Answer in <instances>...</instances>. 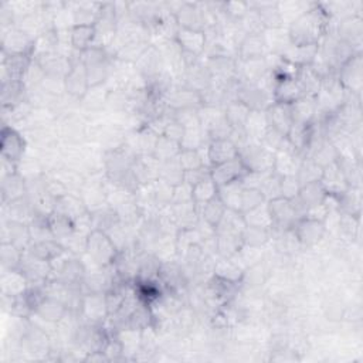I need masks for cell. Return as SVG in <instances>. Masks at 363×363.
Wrapping results in <instances>:
<instances>
[{"label": "cell", "mask_w": 363, "mask_h": 363, "mask_svg": "<svg viewBox=\"0 0 363 363\" xmlns=\"http://www.w3.org/2000/svg\"><path fill=\"white\" fill-rule=\"evenodd\" d=\"M332 20L319 6L314 4L305 13L297 18L287 29L291 44H319L322 37L331 32Z\"/></svg>", "instance_id": "cell-1"}, {"label": "cell", "mask_w": 363, "mask_h": 363, "mask_svg": "<svg viewBox=\"0 0 363 363\" xmlns=\"http://www.w3.org/2000/svg\"><path fill=\"white\" fill-rule=\"evenodd\" d=\"M79 58L85 65L91 88L100 87L108 79L113 67V56L106 47L94 44L82 51Z\"/></svg>", "instance_id": "cell-2"}, {"label": "cell", "mask_w": 363, "mask_h": 363, "mask_svg": "<svg viewBox=\"0 0 363 363\" xmlns=\"http://www.w3.org/2000/svg\"><path fill=\"white\" fill-rule=\"evenodd\" d=\"M85 254L96 265L103 268L115 262L120 250L107 233L100 230H91L87 236Z\"/></svg>", "instance_id": "cell-3"}, {"label": "cell", "mask_w": 363, "mask_h": 363, "mask_svg": "<svg viewBox=\"0 0 363 363\" xmlns=\"http://www.w3.org/2000/svg\"><path fill=\"white\" fill-rule=\"evenodd\" d=\"M237 101L243 103L250 111L260 113H265L272 104H274L272 93H269L268 89L260 87L258 84L246 82L240 79L237 88Z\"/></svg>", "instance_id": "cell-4"}, {"label": "cell", "mask_w": 363, "mask_h": 363, "mask_svg": "<svg viewBox=\"0 0 363 363\" xmlns=\"http://www.w3.org/2000/svg\"><path fill=\"white\" fill-rule=\"evenodd\" d=\"M238 158L247 170L272 172L274 167V152L268 151L261 144L250 142L238 151Z\"/></svg>", "instance_id": "cell-5"}, {"label": "cell", "mask_w": 363, "mask_h": 363, "mask_svg": "<svg viewBox=\"0 0 363 363\" xmlns=\"http://www.w3.org/2000/svg\"><path fill=\"white\" fill-rule=\"evenodd\" d=\"M336 77L346 93L360 96L363 87V63L362 53L353 54L338 70Z\"/></svg>", "instance_id": "cell-6"}, {"label": "cell", "mask_w": 363, "mask_h": 363, "mask_svg": "<svg viewBox=\"0 0 363 363\" xmlns=\"http://www.w3.org/2000/svg\"><path fill=\"white\" fill-rule=\"evenodd\" d=\"M271 220H272V227L271 231H288L293 230L294 224L298 222L293 200L286 199V198H277L267 202Z\"/></svg>", "instance_id": "cell-7"}, {"label": "cell", "mask_w": 363, "mask_h": 363, "mask_svg": "<svg viewBox=\"0 0 363 363\" xmlns=\"http://www.w3.org/2000/svg\"><path fill=\"white\" fill-rule=\"evenodd\" d=\"M173 15L180 29L205 32L209 27L208 15L202 4H180Z\"/></svg>", "instance_id": "cell-8"}, {"label": "cell", "mask_w": 363, "mask_h": 363, "mask_svg": "<svg viewBox=\"0 0 363 363\" xmlns=\"http://www.w3.org/2000/svg\"><path fill=\"white\" fill-rule=\"evenodd\" d=\"M89 89H91V87H89L85 65L82 64L81 58L78 57V58L72 60L71 68L67 72V75L64 77V91L71 98L81 101L88 94Z\"/></svg>", "instance_id": "cell-9"}, {"label": "cell", "mask_w": 363, "mask_h": 363, "mask_svg": "<svg viewBox=\"0 0 363 363\" xmlns=\"http://www.w3.org/2000/svg\"><path fill=\"white\" fill-rule=\"evenodd\" d=\"M2 46H4L2 53H6L9 56H15V54L33 56L34 53V39L29 36L26 32H23L22 29L13 27V26L4 29Z\"/></svg>", "instance_id": "cell-10"}, {"label": "cell", "mask_w": 363, "mask_h": 363, "mask_svg": "<svg viewBox=\"0 0 363 363\" xmlns=\"http://www.w3.org/2000/svg\"><path fill=\"white\" fill-rule=\"evenodd\" d=\"M293 233L301 247H314L324 238L326 226L321 220L304 217L294 224Z\"/></svg>", "instance_id": "cell-11"}, {"label": "cell", "mask_w": 363, "mask_h": 363, "mask_svg": "<svg viewBox=\"0 0 363 363\" xmlns=\"http://www.w3.org/2000/svg\"><path fill=\"white\" fill-rule=\"evenodd\" d=\"M0 148H2L4 159L19 165L25 156L26 139L18 129L5 125L2 129V144H0Z\"/></svg>", "instance_id": "cell-12"}, {"label": "cell", "mask_w": 363, "mask_h": 363, "mask_svg": "<svg viewBox=\"0 0 363 363\" xmlns=\"http://www.w3.org/2000/svg\"><path fill=\"white\" fill-rule=\"evenodd\" d=\"M302 97H305L304 91L297 78L274 77V88H272V98H274V103L291 106Z\"/></svg>", "instance_id": "cell-13"}, {"label": "cell", "mask_w": 363, "mask_h": 363, "mask_svg": "<svg viewBox=\"0 0 363 363\" xmlns=\"http://www.w3.org/2000/svg\"><path fill=\"white\" fill-rule=\"evenodd\" d=\"M246 172H247V169L243 165V162L240 160V158H236L233 160H229V162H224L220 165H215L210 167V176L219 188L240 180Z\"/></svg>", "instance_id": "cell-14"}, {"label": "cell", "mask_w": 363, "mask_h": 363, "mask_svg": "<svg viewBox=\"0 0 363 363\" xmlns=\"http://www.w3.org/2000/svg\"><path fill=\"white\" fill-rule=\"evenodd\" d=\"M318 44H288L281 53V58L295 67H308L318 56Z\"/></svg>", "instance_id": "cell-15"}, {"label": "cell", "mask_w": 363, "mask_h": 363, "mask_svg": "<svg viewBox=\"0 0 363 363\" xmlns=\"http://www.w3.org/2000/svg\"><path fill=\"white\" fill-rule=\"evenodd\" d=\"M265 117H267L269 128L279 131L284 136L288 135V132L294 124L293 114H291V106H287V104L274 103L265 111Z\"/></svg>", "instance_id": "cell-16"}, {"label": "cell", "mask_w": 363, "mask_h": 363, "mask_svg": "<svg viewBox=\"0 0 363 363\" xmlns=\"http://www.w3.org/2000/svg\"><path fill=\"white\" fill-rule=\"evenodd\" d=\"M333 32L338 34L340 40L352 46L356 51H360L362 44V34H363V25L360 16H352L338 22L336 29Z\"/></svg>", "instance_id": "cell-17"}, {"label": "cell", "mask_w": 363, "mask_h": 363, "mask_svg": "<svg viewBox=\"0 0 363 363\" xmlns=\"http://www.w3.org/2000/svg\"><path fill=\"white\" fill-rule=\"evenodd\" d=\"M321 184L326 191V193L331 196H340L350 188L345 174L342 173L336 162L324 167Z\"/></svg>", "instance_id": "cell-18"}, {"label": "cell", "mask_w": 363, "mask_h": 363, "mask_svg": "<svg viewBox=\"0 0 363 363\" xmlns=\"http://www.w3.org/2000/svg\"><path fill=\"white\" fill-rule=\"evenodd\" d=\"M206 151L210 167L238 158V148L229 138L210 141Z\"/></svg>", "instance_id": "cell-19"}, {"label": "cell", "mask_w": 363, "mask_h": 363, "mask_svg": "<svg viewBox=\"0 0 363 363\" xmlns=\"http://www.w3.org/2000/svg\"><path fill=\"white\" fill-rule=\"evenodd\" d=\"M268 54L264 33L262 34H247L237 47V58L241 61L264 58Z\"/></svg>", "instance_id": "cell-20"}, {"label": "cell", "mask_w": 363, "mask_h": 363, "mask_svg": "<svg viewBox=\"0 0 363 363\" xmlns=\"http://www.w3.org/2000/svg\"><path fill=\"white\" fill-rule=\"evenodd\" d=\"M184 78H185L184 85L191 89L198 91V93H202L203 89L210 87L213 82V77H212L209 68L202 61H199L191 67H186L184 71Z\"/></svg>", "instance_id": "cell-21"}, {"label": "cell", "mask_w": 363, "mask_h": 363, "mask_svg": "<svg viewBox=\"0 0 363 363\" xmlns=\"http://www.w3.org/2000/svg\"><path fill=\"white\" fill-rule=\"evenodd\" d=\"M97 40L96 26L74 25L70 27V46L72 50L82 53L93 47Z\"/></svg>", "instance_id": "cell-22"}, {"label": "cell", "mask_w": 363, "mask_h": 363, "mask_svg": "<svg viewBox=\"0 0 363 363\" xmlns=\"http://www.w3.org/2000/svg\"><path fill=\"white\" fill-rule=\"evenodd\" d=\"M174 40L182 47V50L186 51V53H191V54L198 56V57H200L205 53V49H206V34H205V32L179 29Z\"/></svg>", "instance_id": "cell-23"}, {"label": "cell", "mask_w": 363, "mask_h": 363, "mask_svg": "<svg viewBox=\"0 0 363 363\" xmlns=\"http://www.w3.org/2000/svg\"><path fill=\"white\" fill-rule=\"evenodd\" d=\"M246 268L240 264V261L234 257H217L215 262V276L233 281L241 283Z\"/></svg>", "instance_id": "cell-24"}, {"label": "cell", "mask_w": 363, "mask_h": 363, "mask_svg": "<svg viewBox=\"0 0 363 363\" xmlns=\"http://www.w3.org/2000/svg\"><path fill=\"white\" fill-rule=\"evenodd\" d=\"M27 195V184L26 179L19 173H11L4 176V182H2V198H4V203L6 205V202H13L18 199H22Z\"/></svg>", "instance_id": "cell-25"}, {"label": "cell", "mask_w": 363, "mask_h": 363, "mask_svg": "<svg viewBox=\"0 0 363 363\" xmlns=\"http://www.w3.org/2000/svg\"><path fill=\"white\" fill-rule=\"evenodd\" d=\"M67 314L68 311L65 304L58 298H54L50 295H46V298L40 302V305L34 312V315H37L39 318L53 324H57L58 321H61Z\"/></svg>", "instance_id": "cell-26"}, {"label": "cell", "mask_w": 363, "mask_h": 363, "mask_svg": "<svg viewBox=\"0 0 363 363\" xmlns=\"http://www.w3.org/2000/svg\"><path fill=\"white\" fill-rule=\"evenodd\" d=\"M4 234H8L9 241L20 250L26 251L30 244H32V236H30V229L29 224L22 223V222H15V220H8L4 226Z\"/></svg>", "instance_id": "cell-27"}, {"label": "cell", "mask_w": 363, "mask_h": 363, "mask_svg": "<svg viewBox=\"0 0 363 363\" xmlns=\"http://www.w3.org/2000/svg\"><path fill=\"white\" fill-rule=\"evenodd\" d=\"M250 5L257 11L265 30L284 27V22L277 4L267 2V4H250Z\"/></svg>", "instance_id": "cell-28"}, {"label": "cell", "mask_w": 363, "mask_h": 363, "mask_svg": "<svg viewBox=\"0 0 363 363\" xmlns=\"http://www.w3.org/2000/svg\"><path fill=\"white\" fill-rule=\"evenodd\" d=\"M294 124H312L318 114L317 100L314 97H302L291 104Z\"/></svg>", "instance_id": "cell-29"}, {"label": "cell", "mask_w": 363, "mask_h": 363, "mask_svg": "<svg viewBox=\"0 0 363 363\" xmlns=\"http://www.w3.org/2000/svg\"><path fill=\"white\" fill-rule=\"evenodd\" d=\"M74 9H71L72 26L74 25H89L96 26L103 4H74Z\"/></svg>", "instance_id": "cell-30"}, {"label": "cell", "mask_w": 363, "mask_h": 363, "mask_svg": "<svg viewBox=\"0 0 363 363\" xmlns=\"http://www.w3.org/2000/svg\"><path fill=\"white\" fill-rule=\"evenodd\" d=\"M27 251L30 254H33L37 258H42L44 261H54L56 258H58L64 251V246L56 240V238H49V240H43V241H34L30 244V247L27 248Z\"/></svg>", "instance_id": "cell-31"}, {"label": "cell", "mask_w": 363, "mask_h": 363, "mask_svg": "<svg viewBox=\"0 0 363 363\" xmlns=\"http://www.w3.org/2000/svg\"><path fill=\"white\" fill-rule=\"evenodd\" d=\"M49 224H50L53 237L60 243H63L64 240H67L75 233V222L71 217L58 212H53L49 216Z\"/></svg>", "instance_id": "cell-32"}, {"label": "cell", "mask_w": 363, "mask_h": 363, "mask_svg": "<svg viewBox=\"0 0 363 363\" xmlns=\"http://www.w3.org/2000/svg\"><path fill=\"white\" fill-rule=\"evenodd\" d=\"M328 193L324 189L321 180L318 182H312V184H307L302 185L298 193V199L307 206V209H312L315 206H319L325 202Z\"/></svg>", "instance_id": "cell-33"}, {"label": "cell", "mask_w": 363, "mask_h": 363, "mask_svg": "<svg viewBox=\"0 0 363 363\" xmlns=\"http://www.w3.org/2000/svg\"><path fill=\"white\" fill-rule=\"evenodd\" d=\"M243 191H244V186L241 185L240 180H237V182H233V184L220 186L219 192H217V196L220 198V200L223 202L226 209L240 212Z\"/></svg>", "instance_id": "cell-34"}, {"label": "cell", "mask_w": 363, "mask_h": 363, "mask_svg": "<svg viewBox=\"0 0 363 363\" xmlns=\"http://www.w3.org/2000/svg\"><path fill=\"white\" fill-rule=\"evenodd\" d=\"M268 128H269V125H268L265 113H260V111H251L247 118V122L244 125V129H246L250 141L255 142V144H261V139L265 135Z\"/></svg>", "instance_id": "cell-35"}, {"label": "cell", "mask_w": 363, "mask_h": 363, "mask_svg": "<svg viewBox=\"0 0 363 363\" xmlns=\"http://www.w3.org/2000/svg\"><path fill=\"white\" fill-rule=\"evenodd\" d=\"M295 78L300 82L305 97H314L315 98L318 96L321 84H322V78L310 65L308 67H301Z\"/></svg>", "instance_id": "cell-36"}, {"label": "cell", "mask_w": 363, "mask_h": 363, "mask_svg": "<svg viewBox=\"0 0 363 363\" xmlns=\"http://www.w3.org/2000/svg\"><path fill=\"white\" fill-rule=\"evenodd\" d=\"M198 209H199V217L202 220H205L206 223H209L215 229L217 227V224L220 223V220L223 219V216L227 210L219 196L213 198L212 200L206 202L202 206H198Z\"/></svg>", "instance_id": "cell-37"}, {"label": "cell", "mask_w": 363, "mask_h": 363, "mask_svg": "<svg viewBox=\"0 0 363 363\" xmlns=\"http://www.w3.org/2000/svg\"><path fill=\"white\" fill-rule=\"evenodd\" d=\"M159 179L165 180L166 184L172 186H177L185 182V170L182 167L180 162L177 158L160 162V172H159Z\"/></svg>", "instance_id": "cell-38"}, {"label": "cell", "mask_w": 363, "mask_h": 363, "mask_svg": "<svg viewBox=\"0 0 363 363\" xmlns=\"http://www.w3.org/2000/svg\"><path fill=\"white\" fill-rule=\"evenodd\" d=\"M224 111V117L226 121L229 122V125L231 127V129H237V128H244L247 118L250 115V110L240 101H233L224 106L223 108Z\"/></svg>", "instance_id": "cell-39"}, {"label": "cell", "mask_w": 363, "mask_h": 363, "mask_svg": "<svg viewBox=\"0 0 363 363\" xmlns=\"http://www.w3.org/2000/svg\"><path fill=\"white\" fill-rule=\"evenodd\" d=\"M217 192H219V186L215 184L212 176L200 180L199 184L192 186V196L196 206H202L206 202L212 200L213 198L217 196Z\"/></svg>", "instance_id": "cell-40"}, {"label": "cell", "mask_w": 363, "mask_h": 363, "mask_svg": "<svg viewBox=\"0 0 363 363\" xmlns=\"http://www.w3.org/2000/svg\"><path fill=\"white\" fill-rule=\"evenodd\" d=\"M246 226L250 227H261V229H268L271 230L272 227V220H271V215H269V209L267 202L257 206L255 209H251L246 213H243Z\"/></svg>", "instance_id": "cell-41"}, {"label": "cell", "mask_w": 363, "mask_h": 363, "mask_svg": "<svg viewBox=\"0 0 363 363\" xmlns=\"http://www.w3.org/2000/svg\"><path fill=\"white\" fill-rule=\"evenodd\" d=\"M324 167H321L318 163H315L311 158H304L297 169V179L300 182V185H307L312 184V182H318L322 177Z\"/></svg>", "instance_id": "cell-42"}, {"label": "cell", "mask_w": 363, "mask_h": 363, "mask_svg": "<svg viewBox=\"0 0 363 363\" xmlns=\"http://www.w3.org/2000/svg\"><path fill=\"white\" fill-rule=\"evenodd\" d=\"M182 151V146L179 142L165 136V135H160L156 141V145H155V149H153V156L159 160V162H166V160H170V159H174L179 156Z\"/></svg>", "instance_id": "cell-43"}, {"label": "cell", "mask_w": 363, "mask_h": 363, "mask_svg": "<svg viewBox=\"0 0 363 363\" xmlns=\"http://www.w3.org/2000/svg\"><path fill=\"white\" fill-rule=\"evenodd\" d=\"M260 191L267 202L281 198V176L276 172H267L262 177Z\"/></svg>", "instance_id": "cell-44"}, {"label": "cell", "mask_w": 363, "mask_h": 363, "mask_svg": "<svg viewBox=\"0 0 363 363\" xmlns=\"http://www.w3.org/2000/svg\"><path fill=\"white\" fill-rule=\"evenodd\" d=\"M241 238H243V244L247 247L262 248L271 238V230L246 226V229L241 234Z\"/></svg>", "instance_id": "cell-45"}, {"label": "cell", "mask_w": 363, "mask_h": 363, "mask_svg": "<svg viewBox=\"0 0 363 363\" xmlns=\"http://www.w3.org/2000/svg\"><path fill=\"white\" fill-rule=\"evenodd\" d=\"M25 251L16 247L12 243H2V250H0V258H2V265L5 269H18L22 264Z\"/></svg>", "instance_id": "cell-46"}, {"label": "cell", "mask_w": 363, "mask_h": 363, "mask_svg": "<svg viewBox=\"0 0 363 363\" xmlns=\"http://www.w3.org/2000/svg\"><path fill=\"white\" fill-rule=\"evenodd\" d=\"M182 167L185 172H191L195 169H199L202 166H209L206 160L202 156V149H182L179 156H177ZM210 167V166H209Z\"/></svg>", "instance_id": "cell-47"}, {"label": "cell", "mask_w": 363, "mask_h": 363, "mask_svg": "<svg viewBox=\"0 0 363 363\" xmlns=\"http://www.w3.org/2000/svg\"><path fill=\"white\" fill-rule=\"evenodd\" d=\"M265 202H267V200H265L264 195L261 193V191L244 188V191H243V198H241V209H240V212H241V213H246V212H248V210H251V209H255L257 206H260V205H262V203H265Z\"/></svg>", "instance_id": "cell-48"}, {"label": "cell", "mask_w": 363, "mask_h": 363, "mask_svg": "<svg viewBox=\"0 0 363 363\" xmlns=\"http://www.w3.org/2000/svg\"><path fill=\"white\" fill-rule=\"evenodd\" d=\"M300 189H301V185L295 174L281 176V198L294 199L298 196Z\"/></svg>", "instance_id": "cell-49"}]
</instances>
